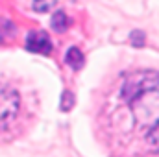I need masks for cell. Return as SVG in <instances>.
<instances>
[{
  "mask_svg": "<svg viewBox=\"0 0 159 157\" xmlns=\"http://www.w3.org/2000/svg\"><path fill=\"white\" fill-rule=\"evenodd\" d=\"M109 142L126 152L137 146L143 155L146 135L159 124V70H133L124 74L115 94L102 111Z\"/></svg>",
  "mask_w": 159,
  "mask_h": 157,
  "instance_id": "6da1fadb",
  "label": "cell"
},
{
  "mask_svg": "<svg viewBox=\"0 0 159 157\" xmlns=\"http://www.w3.org/2000/svg\"><path fill=\"white\" fill-rule=\"evenodd\" d=\"M30 111L22 92L7 81H0V141H9L26 128Z\"/></svg>",
  "mask_w": 159,
  "mask_h": 157,
  "instance_id": "7a4b0ae2",
  "label": "cell"
},
{
  "mask_svg": "<svg viewBox=\"0 0 159 157\" xmlns=\"http://www.w3.org/2000/svg\"><path fill=\"white\" fill-rule=\"evenodd\" d=\"M26 48L34 54H41V56H48L52 52V43H50V37L48 34L44 32H30L28 37H26Z\"/></svg>",
  "mask_w": 159,
  "mask_h": 157,
  "instance_id": "3957f363",
  "label": "cell"
},
{
  "mask_svg": "<svg viewBox=\"0 0 159 157\" xmlns=\"http://www.w3.org/2000/svg\"><path fill=\"white\" fill-rule=\"evenodd\" d=\"M150 154H159V124L146 135L144 144H143V155Z\"/></svg>",
  "mask_w": 159,
  "mask_h": 157,
  "instance_id": "277c9868",
  "label": "cell"
},
{
  "mask_svg": "<svg viewBox=\"0 0 159 157\" xmlns=\"http://www.w3.org/2000/svg\"><path fill=\"white\" fill-rule=\"evenodd\" d=\"M83 54H81V50H78L76 46H72V48H69L67 50V54H65V63L70 67V69H74V70H80L81 67H83Z\"/></svg>",
  "mask_w": 159,
  "mask_h": 157,
  "instance_id": "5b68a950",
  "label": "cell"
},
{
  "mask_svg": "<svg viewBox=\"0 0 159 157\" xmlns=\"http://www.w3.org/2000/svg\"><path fill=\"white\" fill-rule=\"evenodd\" d=\"M67 24H69V19H67V15H65L63 11H56V13L52 15L50 26H52L54 32H57V34L65 32V30H67Z\"/></svg>",
  "mask_w": 159,
  "mask_h": 157,
  "instance_id": "8992f818",
  "label": "cell"
},
{
  "mask_svg": "<svg viewBox=\"0 0 159 157\" xmlns=\"http://www.w3.org/2000/svg\"><path fill=\"white\" fill-rule=\"evenodd\" d=\"M56 4V0H34V9L39 13H46L48 9H52Z\"/></svg>",
  "mask_w": 159,
  "mask_h": 157,
  "instance_id": "52a82bcc",
  "label": "cell"
}]
</instances>
